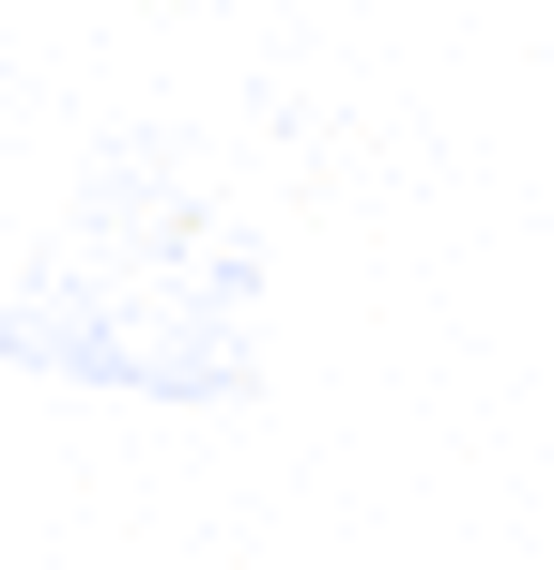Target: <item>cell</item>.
Segmentation results:
<instances>
[{
	"label": "cell",
	"mask_w": 554,
	"mask_h": 570,
	"mask_svg": "<svg viewBox=\"0 0 554 570\" xmlns=\"http://www.w3.org/2000/svg\"><path fill=\"white\" fill-rule=\"evenodd\" d=\"M0 371L155 401V416H231L263 401V247L155 139H123L92 155L62 232L0 278Z\"/></svg>",
	"instance_id": "cell-1"
}]
</instances>
